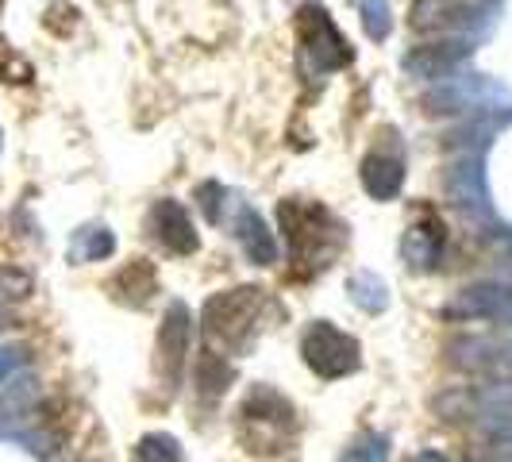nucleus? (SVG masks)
<instances>
[{"mask_svg":"<svg viewBox=\"0 0 512 462\" xmlns=\"http://www.w3.org/2000/svg\"><path fill=\"white\" fill-rule=\"evenodd\" d=\"M359 16H362L366 35H370L374 43H385V39H389V31H393V8H389V0H359Z\"/></svg>","mask_w":512,"mask_h":462,"instance_id":"21","label":"nucleus"},{"mask_svg":"<svg viewBox=\"0 0 512 462\" xmlns=\"http://www.w3.org/2000/svg\"><path fill=\"white\" fill-rule=\"evenodd\" d=\"M147 228H151V235L170 255H197V247H201V235L193 228L189 212L174 197L154 201L151 212H147Z\"/></svg>","mask_w":512,"mask_h":462,"instance_id":"12","label":"nucleus"},{"mask_svg":"<svg viewBox=\"0 0 512 462\" xmlns=\"http://www.w3.org/2000/svg\"><path fill=\"white\" fill-rule=\"evenodd\" d=\"M474 51H478V43H470V39H424V43L409 47L401 66L412 81L439 85V81L459 74L462 66L474 58Z\"/></svg>","mask_w":512,"mask_h":462,"instance_id":"9","label":"nucleus"},{"mask_svg":"<svg viewBox=\"0 0 512 462\" xmlns=\"http://www.w3.org/2000/svg\"><path fill=\"white\" fill-rule=\"evenodd\" d=\"M0 285H4V293H8V297H27L31 278L20 274V270H0Z\"/></svg>","mask_w":512,"mask_h":462,"instance_id":"25","label":"nucleus"},{"mask_svg":"<svg viewBox=\"0 0 512 462\" xmlns=\"http://www.w3.org/2000/svg\"><path fill=\"white\" fill-rule=\"evenodd\" d=\"M24 366V351H0V385H8Z\"/></svg>","mask_w":512,"mask_h":462,"instance_id":"26","label":"nucleus"},{"mask_svg":"<svg viewBox=\"0 0 512 462\" xmlns=\"http://www.w3.org/2000/svg\"><path fill=\"white\" fill-rule=\"evenodd\" d=\"M27 77H31V70H27L24 58L8 43H0V81H27Z\"/></svg>","mask_w":512,"mask_h":462,"instance_id":"24","label":"nucleus"},{"mask_svg":"<svg viewBox=\"0 0 512 462\" xmlns=\"http://www.w3.org/2000/svg\"><path fill=\"white\" fill-rule=\"evenodd\" d=\"M478 428L482 436L497 447V451H512V409H493V412H478Z\"/></svg>","mask_w":512,"mask_h":462,"instance_id":"22","label":"nucleus"},{"mask_svg":"<svg viewBox=\"0 0 512 462\" xmlns=\"http://www.w3.org/2000/svg\"><path fill=\"white\" fill-rule=\"evenodd\" d=\"M301 359L308 362V370L316 378L339 382V378H351L362 366V347L355 335L335 328L332 320H312L301 332Z\"/></svg>","mask_w":512,"mask_h":462,"instance_id":"4","label":"nucleus"},{"mask_svg":"<svg viewBox=\"0 0 512 462\" xmlns=\"http://www.w3.org/2000/svg\"><path fill=\"white\" fill-rule=\"evenodd\" d=\"M278 216H282L285 239H289V251L297 262L328 266L347 243V231L328 208L305 205V201H282Z\"/></svg>","mask_w":512,"mask_h":462,"instance_id":"2","label":"nucleus"},{"mask_svg":"<svg viewBox=\"0 0 512 462\" xmlns=\"http://www.w3.org/2000/svg\"><path fill=\"white\" fill-rule=\"evenodd\" d=\"M262 289H251V285H243V289H224V293H216L212 301L205 305L201 312V324H205V332L212 339H220V343H243V335L247 332H258L262 324Z\"/></svg>","mask_w":512,"mask_h":462,"instance_id":"7","label":"nucleus"},{"mask_svg":"<svg viewBox=\"0 0 512 462\" xmlns=\"http://www.w3.org/2000/svg\"><path fill=\"white\" fill-rule=\"evenodd\" d=\"M443 316L455 324H497V328H512V282L489 278V282H474L459 289L447 305Z\"/></svg>","mask_w":512,"mask_h":462,"instance_id":"8","label":"nucleus"},{"mask_svg":"<svg viewBox=\"0 0 512 462\" xmlns=\"http://www.w3.org/2000/svg\"><path fill=\"white\" fill-rule=\"evenodd\" d=\"M393 455V439L385 436V432H362L343 455L339 462H389Z\"/></svg>","mask_w":512,"mask_h":462,"instance_id":"19","label":"nucleus"},{"mask_svg":"<svg viewBox=\"0 0 512 462\" xmlns=\"http://www.w3.org/2000/svg\"><path fill=\"white\" fill-rule=\"evenodd\" d=\"M351 301L362 308V312H385L389 308V285L378 278V274H370V270H359L355 278H351Z\"/></svg>","mask_w":512,"mask_h":462,"instance_id":"17","label":"nucleus"},{"mask_svg":"<svg viewBox=\"0 0 512 462\" xmlns=\"http://www.w3.org/2000/svg\"><path fill=\"white\" fill-rule=\"evenodd\" d=\"M359 178L366 197L374 201H393L405 189V151H401L397 131H389V147H374L362 154Z\"/></svg>","mask_w":512,"mask_h":462,"instance_id":"11","label":"nucleus"},{"mask_svg":"<svg viewBox=\"0 0 512 462\" xmlns=\"http://www.w3.org/2000/svg\"><path fill=\"white\" fill-rule=\"evenodd\" d=\"M135 462H185V451L170 432H147L135 443Z\"/></svg>","mask_w":512,"mask_h":462,"instance_id":"18","label":"nucleus"},{"mask_svg":"<svg viewBox=\"0 0 512 462\" xmlns=\"http://www.w3.org/2000/svg\"><path fill=\"white\" fill-rule=\"evenodd\" d=\"M451 362L470 374L512 382V339H455Z\"/></svg>","mask_w":512,"mask_h":462,"instance_id":"15","label":"nucleus"},{"mask_svg":"<svg viewBox=\"0 0 512 462\" xmlns=\"http://www.w3.org/2000/svg\"><path fill=\"white\" fill-rule=\"evenodd\" d=\"M416 462H451V455H443V451H420Z\"/></svg>","mask_w":512,"mask_h":462,"instance_id":"27","label":"nucleus"},{"mask_svg":"<svg viewBox=\"0 0 512 462\" xmlns=\"http://www.w3.org/2000/svg\"><path fill=\"white\" fill-rule=\"evenodd\" d=\"M297 39H301L305 62L316 74H335L355 58L351 43L343 39V31L335 27V20L320 4H305L297 12Z\"/></svg>","mask_w":512,"mask_h":462,"instance_id":"6","label":"nucleus"},{"mask_svg":"<svg viewBox=\"0 0 512 462\" xmlns=\"http://www.w3.org/2000/svg\"><path fill=\"white\" fill-rule=\"evenodd\" d=\"M501 0H416L412 27L428 39H470L482 43L501 24Z\"/></svg>","mask_w":512,"mask_h":462,"instance_id":"1","label":"nucleus"},{"mask_svg":"<svg viewBox=\"0 0 512 462\" xmlns=\"http://www.w3.org/2000/svg\"><path fill=\"white\" fill-rule=\"evenodd\" d=\"M447 197L451 205L459 208L466 220L482 224V228H497L501 216L493 208V197H489V181H486V151H462L451 166H447Z\"/></svg>","mask_w":512,"mask_h":462,"instance_id":"5","label":"nucleus"},{"mask_svg":"<svg viewBox=\"0 0 512 462\" xmlns=\"http://www.w3.org/2000/svg\"><path fill=\"white\" fill-rule=\"evenodd\" d=\"M116 251V235L104 228H81L74 235V255L81 262H101Z\"/></svg>","mask_w":512,"mask_h":462,"instance_id":"20","label":"nucleus"},{"mask_svg":"<svg viewBox=\"0 0 512 462\" xmlns=\"http://www.w3.org/2000/svg\"><path fill=\"white\" fill-rule=\"evenodd\" d=\"M189 335H193V320H189V308L174 301L162 316V328H158V378L166 389H178L181 374H185V355H189Z\"/></svg>","mask_w":512,"mask_h":462,"instance_id":"10","label":"nucleus"},{"mask_svg":"<svg viewBox=\"0 0 512 462\" xmlns=\"http://www.w3.org/2000/svg\"><path fill=\"white\" fill-rule=\"evenodd\" d=\"M231 235H235V243L243 247V255L251 258L255 266H274L278 255H282V247H278V235L274 228L266 224V216L251 208L247 201H235L231 205Z\"/></svg>","mask_w":512,"mask_h":462,"instance_id":"14","label":"nucleus"},{"mask_svg":"<svg viewBox=\"0 0 512 462\" xmlns=\"http://www.w3.org/2000/svg\"><path fill=\"white\" fill-rule=\"evenodd\" d=\"M512 104V89L501 85L497 77L489 74H466L459 70L455 77L432 85L424 97H420V108L428 116H478V112H493V108H509Z\"/></svg>","mask_w":512,"mask_h":462,"instance_id":"3","label":"nucleus"},{"mask_svg":"<svg viewBox=\"0 0 512 462\" xmlns=\"http://www.w3.org/2000/svg\"><path fill=\"white\" fill-rule=\"evenodd\" d=\"M197 197H201V212H205L208 224H224V208H231V193L224 185H216V181H205L201 189H197Z\"/></svg>","mask_w":512,"mask_h":462,"instance_id":"23","label":"nucleus"},{"mask_svg":"<svg viewBox=\"0 0 512 462\" xmlns=\"http://www.w3.org/2000/svg\"><path fill=\"white\" fill-rule=\"evenodd\" d=\"M447 255V228L436 212H424L420 220H412L405 239H401V258L409 262L416 274H432Z\"/></svg>","mask_w":512,"mask_h":462,"instance_id":"13","label":"nucleus"},{"mask_svg":"<svg viewBox=\"0 0 512 462\" xmlns=\"http://www.w3.org/2000/svg\"><path fill=\"white\" fill-rule=\"evenodd\" d=\"M8 324H12V312H8V308L0 305V332H4V328H8Z\"/></svg>","mask_w":512,"mask_h":462,"instance_id":"28","label":"nucleus"},{"mask_svg":"<svg viewBox=\"0 0 512 462\" xmlns=\"http://www.w3.org/2000/svg\"><path fill=\"white\" fill-rule=\"evenodd\" d=\"M231 382H235V366L224 355H216V351H201V362H197V389H201V397L220 401Z\"/></svg>","mask_w":512,"mask_h":462,"instance_id":"16","label":"nucleus"}]
</instances>
